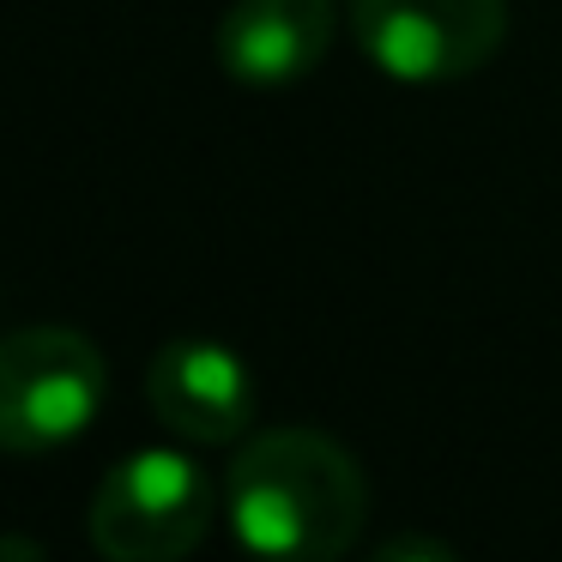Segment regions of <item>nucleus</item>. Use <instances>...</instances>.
<instances>
[{
	"instance_id": "1",
	"label": "nucleus",
	"mask_w": 562,
	"mask_h": 562,
	"mask_svg": "<svg viewBox=\"0 0 562 562\" xmlns=\"http://www.w3.org/2000/svg\"><path fill=\"white\" fill-rule=\"evenodd\" d=\"M224 514L255 557L333 562L369 520V484L351 448L327 429H260L224 472Z\"/></svg>"
},
{
	"instance_id": "2",
	"label": "nucleus",
	"mask_w": 562,
	"mask_h": 562,
	"mask_svg": "<svg viewBox=\"0 0 562 562\" xmlns=\"http://www.w3.org/2000/svg\"><path fill=\"white\" fill-rule=\"evenodd\" d=\"M110 363L79 327H19L0 339V453H55L98 424Z\"/></svg>"
},
{
	"instance_id": "3",
	"label": "nucleus",
	"mask_w": 562,
	"mask_h": 562,
	"mask_svg": "<svg viewBox=\"0 0 562 562\" xmlns=\"http://www.w3.org/2000/svg\"><path fill=\"white\" fill-rule=\"evenodd\" d=\"M212 508H218V490L194 453L134 448L103 472L86 526L98 557L110 562H176L212 532Z\"/></svg>"
},
{
	"instance_id": "4",
	"label": "nucleus",
	"mask_w": 562,
	"mask_h": 562,
	"mask_svg": "<svg viewBox=\"0 0 562 562\" xmlns=\"http://www.w3.org/2000/svg\"><path fill=\"white\" fill-rule=\"evenodd\" d=\"M351 37L400 86H453L508 43V0H351Z\"/></svg>"
},
{
	"instance_id": "5",
	"label": "nucleus",
	"mask_w": 562,
	"mask_h": 562,
	"mask_svg": "<svg viewBox=\"0 0 562 562\" xmlns=\"http://www.w3.org/2000/svg\"><path fill=\"white\" fill-rule=\"evenodd\" d=\"M146 400L188 448H224L255 429V375L218 339H170L146 369Z\"/></svg>"
},
{
	"instance_id": "6",
	"label": "nucleus",
	"mask_w": 562,
	"mask_h": 562,
	"mask_svg": "<svg viewBox=\"0 0 562 562\" xmlns=\"http://www.w3.org/2000/svg\"><path fill=\"white\" fill-rule=\"evenodd\" d=\"M333 31H339L333 0H236L212 31V49L236 86L284 91L327 61Z\"/></svg>"
}]
</instances>
